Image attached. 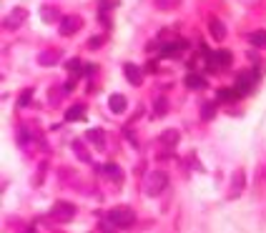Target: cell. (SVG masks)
<instances>
[{"label": "cell", "mask_w": 266, "mask_h": 233, "mask_svg": "<svg viewBox=\"0 0 266 233\" xmlns=\"http://www.w3.org/2000/svg\"><path fill=\"white\" fill-rule=\"evenodd\" d=\"M73 151L78 153V158H81V161H88V158H91V155H88V153L83 151V143H81V140H76V143H73Z\"/></svg>", "instance_id": "cb8c5ba5"}, {"label": "cell", "mask_w": 266, "mask_h": 233, "mask_svg": "<svg viewBox=\"0 0 266 233\" xmlns=\"http://www.w3.org/2000/svg\"><path fill=\"white\" fill-rule=\"evenodd\" d=\"M123 73H126V78L131 85H141L143 83V70L138 65H133V63H126L123 65Z\"/></svg>", "instance_id": "9c48e42d"}, {"label": "cell", "mask_w": 266, "mask_h": 233, "mask_svg": "<svg viewBox=\"0 0 266 233\" xmlns=\"http://www.w3.org/2000/svg\"><path fill=\"white\" fill-rule=\"evenodd\" d=\"M40 18L46 20V23H55V20H58V13H55V8H43Z\"/></svg>", "instance_id": "ffe728a7"}, {"label": "cell", "mask_w": 266, "mask_h": 233, "mask_svg": "<svg viewBox=\"0 0 266 233\" xmlns=\"http://www.w3.org/2000/svg\"><path fill=\"white\" fill-rule=\"evenodd\" d=\"M244 186H246L244 171H236V173H233V178H231V191H229V196H231V198H239L241 191H244Z\"/></svg>", "instance_id": "ba28073f"}, {"label": "cell", "mask_w": 266, "mask_h": 233, "mask_svg": "<svg viewBox=\"0 0 266 233\" xmlns=\"http://www.w3.org/2000/svg\"><path fill=\"white\" fill-rule=\"evenodd\" d=\"M68 68H70V70H78V68H81V61H68Z\"/></svg>", "instance_id": "83f0119b"}, {"label": "cell", "mask_w": 266, "mask_h": 233, "mask_svg": "<svg viewBox=\"0 0 266 233\" xmlns=\"http://www.w3.org/2000/svg\"><path fill=\"white\" fill-rule=\"evenodd\" d=\"M108 106H111V110H113V113H123V110H126V95L113 93V95L108 98Z\"/></svg>", "instance_id": "4fadbf2b"}, {"label": "cell", "mask_w": 266, "mask_h": 233, "mask_svg": "<svg viewBox=\"0 0 266 233\" xmlns=\"http://www.w3.org/2000/svg\"><path fill=\"white\" fill-rule=\"evenodd\" d=\"M216 98L221 100V103H231L233 98H239V93H236V88H221Z\"/></svg>", "instance_id": "e0dca14e"}, {"label": "cell", "mask_w": 266, "mask_h": 233, "mask_svg": "<svg viewBox=\"0 0 266 233\" xmlns=\"http://www.w3.org/2000/svg\"><path fill=\"white\" fill-rule=\"evenodd\" d=\"M108 221L118 228H128V226H133V221H136V213H133L131 208H126V206H118L108 213Z\"/></svg>", "instance_id": "7a4b0ae2"}, {"label": "cell", "mask_w": 266, "mask_h": 233, "mask_svg": "<svg viewBox=\"0 0 266 233\" xmlns=\"http://www.w3.org/2000/svg\"><path fill=\"white\" fill-rule=\"evenodd\" d=\"M254 83H256V76H254V73H241V76H239V80H236V93H239V95L251 93V88H254Z\"/></svg>", "instance_id": "8992f818"}, {"label": "cell", "mask_w": 266, "mask_h": 233, "mask_svg": "<svg viewBox=\"0 0 266 233\" xmlns=\"http://www.w3.org/2000/svg\"><path fill=\"white\" fill-rule=\"evenodd\" d=\"M31 93H33V91H25V93H23V95L18 98V106H20V108H23V106H28V103H31V98H33Z\"/></svg>", "instance_id": "484cf974"}, {"label": "cell", "mask_w": 266, "mask_h": 233, "mask_svg": "<svg viewBox=\"0 0 266 233\" xmlns=\"http://www.w3.org/2000/svg\"><path fill=\"white\" fill-rule=\"evenodd\" d=\"M58 61H61V53H58V50H43L38 55V63L40 65H55Z\"/></svg>", "instance_id": "7c38bea8"}, {"label": "cell", "mask_w": 266, "mask_h": 233, "mask_svg": "<svg viewBox=\"0 0 266 233\" xmlns=\"http://www.w3.org/2000/svg\"><path fill=\"white\" fill-rule=\"evenodd\" d=\"M166 108H168V103H166V98H158V100H156V106H153L156 115H164V113H166Z\"/></svg>", "instance_id": "603a6c76"}, {"label": "cell", "mask_w": 266, "mask_h": 233, "mask_svg": "<svg viewBox=\"0 0 266 233\" xmlns=\"http://www.w3.org/2000/svg\"><path fill=\"white\" fill-rule=\"evenodd\" d=\"M249 40L254 43V46H259V48H266V31H254L249 35Z\"/></svg>", "instance_id": "d6986e66"}, {"label": "cell", "mask_w": 266, "mask_h": 233, "mask_svg": "<svg viewBox=\"0 0 266 233\" xmlns=\"http://www.w3.org/2000/svg\"><path fill=\"white\" fill-rule=\"evenodd\" d=\"M118 3V0H100V10H106V8H113Z\"/></svg>", "instance_id": "4316f807"}, {"label": "cell", "mask_w": 266, "mask_h": 233, "mask_svg": "<svg viewBox=\"0 0 266 233\" xmlns=\"http://www.w3.org/2000/svg\"><path fill=\"white\" fill-rule=\"evenodd\" d=\"M186 85H188V88H206V78L199 76V73H188V76H186Z\"/></svg>", "instance_id": "9a60e30c"}, {"label": "cell", "mask_w": 266, "mask_h": 233, "mask_svg": "<svg viewBox=\"0 0 266 233\" xmlns=\"http://www.w3.org/2000/svg\"><path fill=\"white\" fill-rule=\"evenodd\" d=\"M81 118H85V106L76 103V106H70V108L66 110V121H68V123H73V121H81Z\"/></svg>", "instance_id": "8fae6325"}, {"label": "cell", "mask_w": 266, "mask_h": 233, "mask_svg": "<svg viewBox=\"0 0 266 233\" xmlns=\"http://www.w3.org/2000/svg\"><path fill=\"white\" fill-rule=\"evenodd\" d=\"M156 5L161 10H164V8H176V5H179V0H156Z\"/></svg>", "instance_id": "d4e9b609"}, {"label": "cell", "mask_w": 266, "mask_h": 233, "mask_svg": "<svg viewBox=\"0 0 266 233\" xmlns=\"http://www.w3.org/2000/svg\"><path fill=\"white\" fill-rule=\"evenodd\" d=\"M214 110H216V108H214V103H209V106H203V108H201V118H203V121H211L214 115H216Z\"/></svg>", "instance_id": "44dd1931"}, {"label": "cell", "mask_w": 266, "mask_h": 233, "mask_svg": "<svg viewBox=\"0 0 266 233\" xmlns=\"http://www.w3.org/2000/svg\"><path fill=\"white\" fill-rule=\"evenodd\" d=\"M81 25H83V20H81L78 16H66V18L61 20V33H63V35H73V33L81 31Z\"/></svg>", "instance_id": "52a82bcc"}, {"label": "cell", "mask_w": 266, "mask_h": 233, "mask_svg": "<svg viewBox=\"0 0 266 233\" xmlns=\"http://www.w3.org/2000/svg\"><path fill=\"white\" fill-rule=\"evenodd\" d=\"M85 138L91 140V143L96 145V148H106V136H103V130H98V128H91V130H88V133H85Z\"/></svg>", "instance_id": "30bf717a"}, {"label": "cell", "mask_w": 266, "mask_h": 233, "mask_svg": "<svg viewBox=\"0 0 266 233\" xmlns=\"http://www.w3.org/2000/svg\"><path fill=\"white\" fill-rule=\"evenodd\" d=\"M209 65L214 68V70H218V68H226V65H231V53L229 50H216V53H211L209 58Z\"/></svg>", "instance_id": "277c9868"}, {"label": "cell", "mask_w": 266, "mask_h": 233, "mask_svg": "<svg viewBox=\"0 0 266 233\" xmlns=\"http://www.w3.org/2000/svg\"><path fill=\"white\" fill-rule=\"evenodd\" d=\"M143 186H146V193H149V196H158L168 186V176H166V173H161V171H151L149 176H146Z\"/></svg>", "instance_id": "6da1fadb"}, {"label": "cell", "mask_w": 266, "mask_h": 233, "mask_svg": "<svg viewBox=\"0 0 266 233\" xmlns=\"http://www.w3.org/2000/svg\"><path fill=\"white\" fill-rule=\"evenodd\" d=\"M211 35L216 38V40H221L226 35V25L221 23V20H211Z\"/></svg>", "instance_id": "ac0fdd59"}, {"label": "cell", "mask_w": 266, "mask_h": 233, "mask_svg": "<svg viewBox=\"0 0 266 233\" xmlns=\"http://www.w3.org/2000/svg\"><path fill=\"white\" fill-rule=\"evenodd\" d=\"M103 173H106V176H108L113 183H121V181H123V176H121V168H118V166H113V163H108L106 168H103Z\"/></svg>", "instance_id": "2e32d148"}, {"label": "cell", "mask_w": 266, "mask_h": 233, "mask_svg": "<svg viewBox=\"0 0 266 233\" xmlns=\"http://www.w3.org/2000/svg\"><path fill=\"white\" fill-rule=\"evenodd\" d=\"M166 145H176V140H179V133H176V130H166V136L161 138Z\"/></svg>", "instance_id": "7402d4cb"}, {"label": "cell", "mask_w": 266, "mask_h": 233, "mask_svg": "<svg viewBox=\"0 0 266 233\" xmlns=\"http://www.w3.org/2000/svg\"><path fill=\"white\" fill-rule=\"evenodd\" d=\"M23 20H25V8H13L8 13V18L3 20V28L5 31H16V28H20Z\"/></svg>", "instance_id": "3957f363"}, {"label": "cell", "mask_w": 266, "mask_h": 233, "mask_svg": "<svg viewBox=\"0 0 266 233\" xmlns=\"http://www.w3.org/2000/svg\"><path fill=\"white\" fill-rule=\"evenodd\" d=\"M53 218H58V221H70V218H73V213H76V206H73V203H55V206H53Z\"/></svg>", "instance_id": "5b68a950"}, {"label": "cell", "mask_w": 266, "mask_h": 233, "mask_svg": "<svg viewBox=\"0 0 266 233\" xmlns=\"http://www.w3.org/2000/svg\"><path fill=\"white\" fill-rule=\"evenodd\" d=\"M181 50H186V43H183V40H176V43H168V46H164L161 55H168V58H173V55H179Z\"/></svg>", "instance_id": "5bb4252c"}]
</instances>
